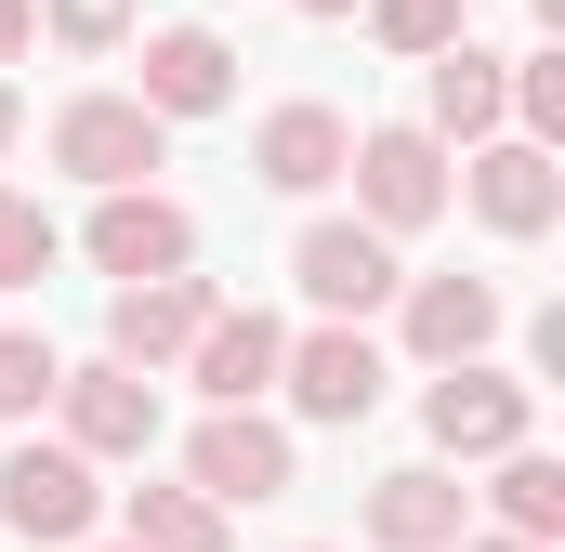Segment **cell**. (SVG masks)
Segmentation results:
<instances>
[{"label": "cell", "instance_id": "10", "mask_svg": "<svg viewBox=\"0 0 565 552\" xmlns=\"http://www.w3.org/2000/svg\"><path fill=\"white\" fill-rule=\"evenodd\" d=\"M224 316V289L211 276H145V289H106V355L132 369V382H158V369H184L198 355V329Z\"/></svg>", "mask_w": 565, "mask_h": 552}, {"label": "cell", "instance_id": "12", "mask_svg": "<svg viewBox=\"0 0 565 552\" xmlns=\"http://www.w3.org/2000/svg\"><path fill=\"white\" fill-rule=\"evenodd\" d=\"M355 527H369V552H460L473 540V487H460L447 460H395V474L355 500Z\"/></svg>", "mask_w": 565, "mask_h": 552}, {"label": "cell", "instance_id": "24", "mask_svg": "<svg viewBox=\"0 0 565 552\" xmlns=\"http://www.w3.org/2000/svg\"><path fill=\"white\" fill-rule=\"evenodd\" d=\"M40 26H53L66 53H119V40H132V0H40Z\"/></svg>", "mask_w": 565, "mask_h": 552}, {"label": "cell", "instance_id": "30", "mask_svg": "<svg viewBox=\"0 0 565 552\" xmlns=\"http://www.w3.org/2000/svg\"><path fill=\"white\" fill-rule=\"evenodd\" d=\"M302 552H329V540H302Z\"/></svg>", "mask_w": 565, "mask_h": 552}, {"label": "cell", "instance_id": "4", "mask_svg": "<svg viewBox=\"0 0 565 552\" xmlns=\"http://www.w3.org/2000/svg\"><path fill=\"white\" fill-rule=\"evenodd\" d=\"M0 527L26 552H79L106 527V487H93V460L79 447H53V434H26L13 460H0Z\"/></svg>", "mask_w": 565, "mask_h": 552}, {"label": "cell", "instance_id": "23", "mask_svg": "<svg viewBox=\"0 0 565 552\" xmlns=\"http://www.w3.org/2000/svg\"><path fill=\"white\" fill-rule=\"evenodd\" d=\"M513 145H540V158L565 145V53H526L513 66Z\"/></svg>", "mask_w": 565, "mask_h": 552}, {"label": "cell", "instance_id": "21", "mask_svg": "<svg viewBox=\"0 0 565 552\" xmlns=\"http://www.w3.org/2000/svg\"><path fill=\"white\" fill-rule=\"evenodd\" d=\"M53 382H66V355H53L40 329H0V421H40Z\"/></svg>", "mask_w": 565, "mask_h": 552}, {"label": "cell", "instance_id": "2", "mask_svg": "<svg viewBox=\"0 0 565 552\" xmlns=\"http://www.w3.org/2000/svg\"><path fill=\"white\" fill-rule=\"evenodd\" d=\"M289 276H302V302H316V329H369L395 289H408V264H395V237H369L355 211H329V224H302L289 237Z\"/></svg>", "mask_w": 565, "mask_h": 552}, {"label": "cell", "instance_id": "26", "mask_svg": "<svg viewBox=\"0 0 565 552\" xmlns=\"http://www.w3.org/2000/svg\"><path fill=\"white\" fill-rule=\"evenodd\" d=\"M13 132H26V93H13V79H0V158H13Z\"/></svg>", "mask_w": 565, "mask_h": 552}, {"label": "cell", "instance_id": "18", "mask_svg": "<svg viewBox=\"0 0 565 552\" xmlns=\"http://www.w3.org/2000/svg\"><path fill=\"white\" fill-rule=\"evenodd\" d=\"M500 487H487V527L500 540H526V552H553L565 540V460L553 447H513V460H487Z\"/></svg>", "mask_w": 565, "mask_h": 552}, {"label": "cell", "instance_id": "22", "mask_svg": "<svg viewBox=\"0 0 565 552\" xmlns=\"http://www.w3.org/2000/svg\"><path fill=\"white\" fill-rule=\"evenodd\" d=\"M369 40L408 53V66H434V53L460 40V0H369Z\"/></svg>", "mask_w": 565, "mask_h": 552}, {"label": "cell", "instance_id": "9", "mask_svg": "<svg viewBox=\"0 0 565 552\" xmlns=\"http://www.w3.org/2000/svg\"><path fill=\"white\" fill-rule=\"evenodd\" d=\"M79 251H93V276H119V289H145V276H198V211H184V198H158V184L93 198Z\"/></svg>", "mask_w": 565, "mask_h": 552}, {"label": "cell", "instance_id": "5", "mask_svg": "<svg viewBox=\"0 0 565 552\" xmlns=\"http://www.w3.org/2000/svg\"><path fill=\"white\" fill-rule=\"evenodd\" d=\"M158 158H171V132L145 119L132 93H66V106H53V171L93 184V198H132Z\"/></svg>", "mask_w": 565, "mask_h": 552}, {"label": "cell", "instance_id": "20", "mask_svg": "<svg viewBox=\"0 0 565 552\" xmlns=\"http://www.w3.org/2000/svg\"><path fill=\"white\" fill-rule=\"evenodd\" d=\"M53 251H66V237H53V211H40L26 184H0V289H40Z\"/></svg>", "mask_w": 565, "mask_h": 552}, {"label": "cell", "instance_id": "8", "mask_svg": "<svg viewBox=\"0 0 565 552\" xmlns=\"http://www.w3.org/2000/svg\"><path fill=\"white\" fill-rule=\"evenodd\" d=\"M53 447H79L93 474H106V460H145V447H158V382H132L119 355L66 369V382H53Z\"/></svg>", "mask_w": 565, "mask_h": 552}, {"label": "cell", "instance_id": "16", "mask_svg": "<svg viewBox=\"0 0 565 552\" xmlns=\"http://www.w3.org/2000/svg\"><path fill=\"white\" fill-rule=\"evenodd\" d=\"M342 158H355V119H342V106H316V93L264 106V132H250V171H264L277 198H329V184H342Z\"/></svg>", "mask_w": 565, "mask_h": 552}, {"label": "cell", "instance_id": "25", "mask_svg": "<svg viewBox=\"0 0 565 552\" xmlns=\"http://www.w3.org/2000/svg\"><path fill=\"white\" fill-rule=\"evenodd\" d=\"M26 40H40V0H0V66H13Z\"/></svg>", "mask_w": 565, "mask_h": 552}, {"label": "cell", "instance_id": "7", "mask_svg": "<svg viewBox=\"0 0 565 552\" xmlns=\"http://www.w3.org/2000/svg\"><path fill=\"white\" fill-rule=\"evenodd\" d=\"M447 198H460L487 237H513V251H526V237H553V224H565V158H540V145L500 132V145H473V158L447 171Z\"/></svg>", "mask_w": 565, "mask_h": 552}, {"label": "cell", "instance_id": "27", "mask_svg": "<svg viewBox=\"0 0 565 552\" xmlns=\"http://www.w3.org/2000/svg\"><path fill=\"white\" fill-rule=\"evenodd\" d=\"M302 13H316V26H342V13H369V0H302Z\"/></svg>", "mask_w": 565, "mask_h": 552}, {"label": "cell", "instance_id": "11", "mask_svg": "<svg viewBox=\"0 0 565 552\" xmlns=\"http://www.w3.org/2000/svg\"><path fill=\"white\" fill-rule=\"evenodd\" d=\"M382 382H395V355H382L369 329H289V355H277V395L302 421H329V434L382 408Z\"/></svg>", "mask_w": 565, "mask_h": 552}, {"label": "cell", "instance_id": "1", "mask_svg": "<svg viewBox=\"0 0 565 552\" xmlns=\"http://www.w3.org/2000/svg\"><path fill=\"white\" fill-rule=\"evenodd\" d=\"M422 434L434 460H513V447H540V382L526 369H434L422 382Z\"/></svg>", "mask_w": 565, "mask_h": 552}, {"label": "cell", "instance_id": "19", "mask_svg": "<svg viewBox=\"0 0 565 552\" xmlns=\"http://www.w3.org/2000/svg\"><path fill=\"white\" fill-rule=\"evenodd\" d=\"M119 540L132 552H224V513H211L198 487H132V500H119Z\"/></svg>", "mask_w": 565, "mask_h": 552}, {"label": "cell", "instance_id": "6", "mask_svg": "<svg viewBox=\"0 0 565 552\" xmlns=\"http://www.w3.org/2000/svg\"><path fill=\"white\" fill-rule=\"evenodd\" d=\"M289 474H302V447H289V421H264V408H211L198 434H184V487H198L211 513L289 500Z\"/></svg>", "mask_w": 565, "mask_h": 552}, {"label": "cell", "instance_id": "3", "mask_svg": "<svg viewBox=\"0 0 565 552\" xmlns=\"http://www.w3.org/2000/svg\"><path fill=\"white\" fill-rule=\"evenodd\" d=\"M342 184H355V224H369V237H422L434 211H447V145H434L422 119H382V132H355Z\"/></svg>", "mask_w": 565, "mask_h": 552}, {"label": "cell", "instance_id": "28", "mask_svg": "<svg viewBox=\"0 0 565 552\" xmlns=\"http://www.w3.org/2000/svg\"><path fill=\"white\" fill-rule=\"evenodd\" d=\"M460 552H526V540H500V527H473V540H460Z\"/></svg>", "mask_w": 565, "mask_h": 552}, {"label": "cell", "instance_id": "14", "mask_svg": "<svg viewBox=\"0 0 565 552\" xmlns=\"http://www.w3.org/2000/svg\"><path fill=\"white\" fill-rule=\"evenodd\" d=\"M513 119V53H487V40H447L422 66V132L434 145H500Z\"/></svg>", "mask_w": 565, "mask_h": 552}, {"label": "cell", "instance_id": "13", "mask_svg": "<svg viewBox=\"0 0 565 552\" xmlns=\"http://www.w3.org/2000/svg\"><path fill=\"white\" fill-rule=\"evenodd\" d=\"M500 316H513L500 276H408V289H395V329H408L422 369H473V355L500 342Z\"/></svg>", "mask_w": 565, "mask_h": 552}, {"label": "cell", "instance_id": "29", "mask_svg": "<svg viewBox=\"0 0 565 552\" xmlns=\"http://www.w3.org/2000/svg\"><path fill=\"white\" fill-rule=\"evenodd\" d=\"M79 552H132V540H79Z\"/></svg>", "mask_w": 565, "mask_h": 552}, {"label": "cell", "instance_id": "15", "mask_svg": "<svg viewBox=\"0 0 565 552\" xmlns=\"http://www.w3.org/2000/svg\"><path fill=\"white\" fill-rule=\"evenodd\" d=\"M132 106L158 119V132H171V119H224V106H237V53H224L211 26H158V40H145Z\"/></svg>", "mask_w": 565, "mask_h": 552}, {"label": "cell", "instance_id": "17", "mask_svg": "<svg viewBox=\"0 0 565 552\" xmlns=\"http://www.w3.org/2000/svg\"><path fill=\"white\" fill-rule=\"evenodd\" d=\"M277 355H289V329H277V316H264V302H250V316L224 302V316L198 329V355H184V382H198L211 408H264V395H277Z\"/></svg>", "mask_w": 565, "mask_h": 552}]
</instances>
